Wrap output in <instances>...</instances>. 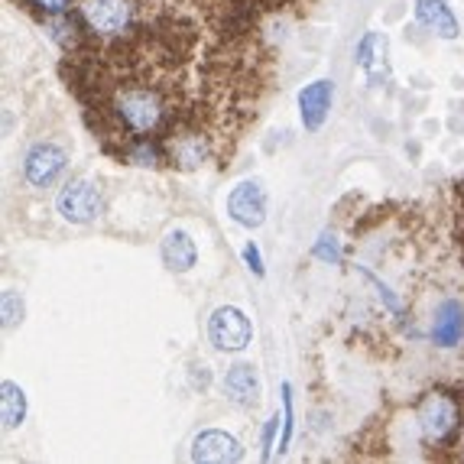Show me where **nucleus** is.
<instances>
[{
	"mask_svg": "<svg viewBox=\"0 0 464 464\" xmlns=\"http://www.w3.org/2000/svg\"><path fill=\"white\" fill-rule=\"evenodd\" d=\"M92 36L101 43H121L137 30V7L133 0H82L78 7Z\"/></svg>",
	"mask_w": 464,
	"mask_h": 464,
	"instance_id": "nucleus-1",
	"label": "nucleus"
},
{
	"mask_svg": "<svg viewBox=\"0 0 464 464\" xmlns=\"http://www.w3.org/2000/svg\"><path fill=\"white\" fill-rule=\"evenodd\" d=\"M416 422L429 445H451L461 432V410L449 393H429L419 402Z\"/></svg>",
	"mask_w": 464,
	"mask_h": 464,
	"instance_id": "nucleus-2",
	"label": "nucleus"
},
{
	"mask_svg": "<svg viewBox=\"0 0 464 464\" xmlns=\"http://www.w3.org/2000/svg\"><path fill=\"white\" fill-rule=\"evenodd\" d=\"M208 341L225 354H237L254 341V325L237 305H221L208 318Z\"/></svg>",
	"mask_w": 464,
	"mask_h": 464,
	"instance_id": "nucleus-3",
	"label": "nucleus"
},
{
	"mask_svg": "<svg viewBox=\"0 0 464 464\" xmlns=\"http://www.w3.org/2000/svg\"><path fill=\"white\" fill-rule=\"evenodd\" d=\"M55 208L72 225H92L94 218L101 215L98 186H92L88 179H72L69 186L59 192V198H55Z\"/></svg>",
	"mask_w": 464,
	"mask_h": 464,
	"instance_id": "nucleus-4",
	"label": "nucleus"
},
{
	"mask_svg": "<svg viewBox=\"0 0 464 464\" xmlns=\"http://www.w3.org/2000/svg\"><path fill=\"white\" fill-rule=\"evenodd\" d=\"M227 215L237 221L240 227H256L266 221V192L256 179H247V182H237L227 195Z\"/></svg>",
	"mask_w": 464,
	"mask_h": 464,
	"instance_id": "nucleus-5",
	"label": "nucleus"
},
{
	"mask_svg": "<svg viewBox=\"0 0 464 464\" xmlns=\"http://www.w3.org/2000/svg\"><path fill=\"white\" fill-rule=\"evenodd\" d=\"M65 163H69V156H65L63 147H55V143H36V147H30V153H26V160H24V176L33 188H46L63 176Z\"/></svg>",
	"mask_w": 464,
	"mask_h": 464,
	"instance_id": "nucleus-6",
	"label": "nucleus"
},
{
	"mask_svg": "<svg viewBox=\"0 0 464 464\" xmlns=\"http://www.w3.org/2000/svg\"><path fill=\"white\" fill-rule=\"evenodd\" d=\"M192 461L198 464H237L244 461V445L221 429H201L192 441Z\"/></svg>",
	"mask_w": 464,
	"mask_h": 464,
	"instance_id": "nucleus-7",
	"label": "nucleus"
},
{
	"mask_svg": "<svg viewBox=\"0 0 464 464\" xmlns=\"http://www.w3.org/2000/svg\"><path fill=\"white\" fill-rule=\"evenodd\" d=\"M334 101V82L332 78H315L312 85H305L299 92V121L309 133L322 130L328 121V111H332Z\"/></svg>",
	"mask_w": 464,
	"mask_h": 464,
	"instance_id": "nucleus-8",
	"label": "nucleus"
},
{
	"mask_svg": "<svg viewBox=\"0 0 464 464\" xmlns=\"http://www.w3.org/2000/svg\"><path fill=\"white\" fill-rule=\"evenodd\" d=\"M464 338V309L458 299H445L435 309V325H432V341L439 348L451 351L458 348Z\"/></svg>",
	"mask_w": 464,
	"mask_h": 464,
	"instance_id": "nucleus-9",
	"label": "nucleus"
},
{
	"mask_svg": "<svg viewBox=\"0 0 464 464\" xmlns=\"http://www.w3.org/2000/svg\"><path fill=\"white\" fill-rule=\"evenodd\" d=\"M416 20L439 39H458V33H461L449 0H416Z\"/></svg>",
	"mask_w": 464,
	"mask_h": 464,
	"instance_id": "nucleus-10",
	"label": "nucleus"
},
{
	"mask_svg": "<svg viewBox=\"0 0 464 464\" xmlns=\"http://www.w3.org/2000/svg\"><path fill=\"white\" fill-rule=\"evenodd\" d=\"M160 256H163L166 270L172 273H188L198 264V247H195L192 234L186 231H169L160 244Z\"/></svg>",
	"mask_w": 464,
	"mask_h": 464,
	"instance_id": "nucleus-11",
	"label": "nucleus"
},
{
	"mask_svg": "<svg viewBox=\"0 0 464 464\" xmlns=\"http://www.w3.org/2000/svg\"><path fill=\"white\" fill-rule=\"evenodd\" d=\"M225 396L244 410L256 406L260 402V380H256V371L250 364H234L231 371L225 373Z\"/></svg>",
	"mask_w": 464,
	"mask_h": 464,
	"instance_id": "nucleus-12",
	"label": "nucleus"
},
{
	"mask_svg": "<svg viewBox=\"0 0 464 464\" xmlns=\"http://www.w3.org/2000/svg\"><path fill=\"white\" fill-rule=\"evenodd\" d=\"M26 410H30V402H26L24 387L14 383V380H4L0 383V419H4V429L24 426Z\"/></svg>",
	"mask_w": 464,
	"mask_h": 464,
	"instance_id": "nucleus-13",
	"label": "nucleus"
},
{
	"mask_svg": "<svg viewBox=\"0 0 464 464\" xmlns=\"http://www.w3.org/2000/svg\"><path fill=\"white\" fill-rule=\"evenodd\" d=\"M295 432V410H293V383H283V432H279V455H286L289 441Z\"/></svg>",
	"mask_w": 464,
	"mask_h": 464,
	"instance_id": "nucleus-14",
	"label": "nucleus"
},
{
	"mask_svg": "<svg viewBox=\"0 0 464 464\" xmlns=\"http://www.w3.org/2000/svg\"><path fill=\"white\" fill-rule=\"evenodd\" d=\"M24 322V299L16 289H4V328H16Z\"/></svg>",
	"mask_w": 464,
	"mask_h": 464,
	"instance_id": "nucleus-15",
	"label": "nucleus"
},
{
	"mask_svg": "<svg viewBox=\"0 0 464 464\" xmlns=\"http://www.w3.org/2000/svg\"><path fill=\"white\" fill-rule=\"evenodd\" d=\"M312 254H315L318 260H325V264H341V244L332 237V234H322L318 244L312 247Z\"/></svg>",
	"mask_w": 464,
	"mask_h": 464,
	"instance_id": "nucleus-16",
	"label": "nucleus"
},
{
	"mask_svg": "<svg viewBox=\"0 0 464 464\" xmlns=\"http://www.w3.org/2000/svg\"><path fill=\"white\" fill-rule=\"evenodd\" d=\"M279 426H283V419H279V412H273V416L266 419V426H264V451H260V458H264V461H270V458H273Z\"/></svg>",
	"mask_w": 464,
	"mask_h": 464,
	"instance_id": "nucleus-17",
	"label": "nucleus"
},
{
	"mask_svg": "<svg viewBox=\"0 0 464 464\" xmlns=\"http://www.w3.org/2000/svg\"><path fill=\"white\" fill-rule=\"evenodd\" d=\"M26 7L39 10V14H46V16H63L72 10V0H24Z\"/></svg>",
	"mask_w": 464,
	"mask_h": 464,
	"instance_id": "nucleus-18",
	"label": "nucleus"
},
{
	"mask_svg": "<svg viewBox=\"0 0 464 464\" xmlns=\"http://www.w3.org/2000/svg\"><path fill=\"white\" fill-rule=\"evenodd\" d=\"M380 39H377V33H367L364 39H361V46H357V65H361V69H371V53H373V46H377Z\"/></svg>",
	"mask_w": 464,
	"mask_h": 464,
	"instance_id": "nucleus-19",
	"label": "nucleus"
},
{
	"mask_svg": "<svg viewBox=\"0 0 464 464\" xmlns=\"http://www.w3.org/2000/svg\"><path fill=\"white\" fill-rule=\"evenodd\" d=\"M244 264L254 270V276H266V266H264V256H260V250H256V244L250 240L247 247H244Z\"/></svg>",
	"mask_w": 464,
	"mask_h": 464,
	"instance_id": "nucleus-20",
	"label": "nucleus"
},
{
	"mask_svg": "<svg viewBox=\"0 0 464 464\" xmlns=\"http://www.w3.org/2000/svg\"><path fill=\"white\" fill-rule=\"evenodd\" d=\"M361 273H364V276H367V279H371L373 286H377V289H380V299L387 302V309H390V312H396V315H400V312H402V305H400V302H396V295H393V293H390V289H387V286H383V283H380V279H377V276H373V273H371V270H361Z\"/></svg>",
	"mask_w": 464,
	"mask_h": 464,
	"instance_id": "nucleus-21",
	"label": "nucleus"
},
{
	"mask_svg": "<svg viewBox=\"0 0 464 464\" xmlns=\"http://www.w3.org/2000/svg\"><path fill=\"white\" fill-rule=\"evenodd\" d=\"M211 383V373H208V367H195V387H208Z\"/></svg>",
	"mask_w": 464,
	"mask_h": 464,
	"instance_id": "nucleus-22",
	"label": "nucleus"
},
{
	"mask_svg": "<svg viewBox=\"0 0 464 464\" xmlns=\"http://www.w3.org/2000/svg\"><path fill=\"white\" fill-rule=\"evenodd\" d=\"M461 441H464V439H461Z\"/></svg>",
	"mask_w": 464,
	"mask_h": 464,
	"instance_id": "nucleus-23",
	"label": "nucleus"
}]
</instances>
